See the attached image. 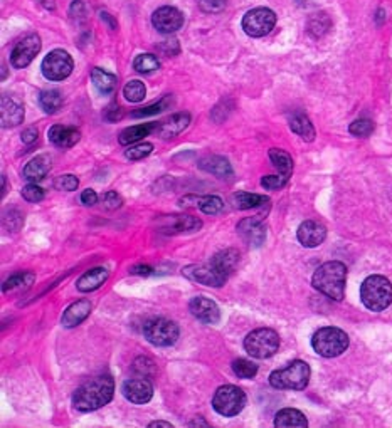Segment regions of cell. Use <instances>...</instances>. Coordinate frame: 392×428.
<instances>
[{"instance_id": "obj_1", "label": "cell", "mask_w": 392, "mask_h": 428, "mask_svg": "<svg viewBox=\"0 0 392 428\" xmlns=\"http://www.w3.org/2000/svg\"><path fill=\"white\" fill-rule=\"evenodd\" d=\"M115 395V380L111 376H98L89 380L72 395V406L81 413L100 410L110 403Z\"/></svg>"}, {"instance_id": "obj_2", "label": "cell", "mask_w": 392, "mask_h": 428, "mask_svg": "<svg viewBox=\"0 0 392 428\" xmlns=\"http://www.w3.org/2000/svg\"><path fill=\"white\" fill-rule=\"evenodd\" d=\"M347 267L340 261H330L322 264L312 278V285L323 296L331 301H342L346 296Z\"/></svg>"}, {"instance_id": "obj_3", "label": "cell", "mask_w": 392, "mask_h": 428, "mask_svg": "<svg viewBox=\"0 0 392 428\" xmlns=\"http://www.w3.org/2000/svg\"><path fill=\"white\" fill-rule=\"evenodd\" d=\"M360 299L369 311L381 313L392 302V284L384 275H369L362 283Z\"/></svg>"}, {"instance_id": "obj_4", "label": "cell", "mask_w": 392, "mask_h": 428, "mask_svg": "<svg viewBox=\"0 0 392 428\" xmlns=\"http://www.w3.org/2000/svg\"><path fill=\"white\" fill-rule=\"evenodd\" d=\"M310 366L305 361L295 360L286 368L274 370L270 375V384L277 390H295L301 391L308 387L310 382Z\"/></svg>"}, {"instance_id": "obj_5", "label": "cell", "mask_w": 392, "mask_h": 428, "mask_svg": "<svg viewBox=\"0 0 392 428\" xmlns=\"http://www.w3.org/2000/svg\"><path fill=\"white\" fill-rule=\"evenodd\" d=\"M312 348L323 358H337L348 348V336L339 328H322L312 338Z\"/></svg>"}, {"instance_id": "obj_6", "label": "cell", "mask_w": 392, "mask_h": 428, "mask_svg": "<svg viewBox=\"0 0 392 428\" xmlns=\"http://www.w3.org/2000/svg\"><path fill=\"white\" fill-rule=\"evenodd\" d=\"M279 348V336L274 330L270 328H260L254 330L244 338V349L251 358L256 360H268L277 354Z\"/></svg>"}, {"instance_id": "obj_7", "label": "cell", "mask_w": 392, "mask_h": 428, "mask_svg": "<svg viewBox=\"0 0 392 428\" xmlns=\"http://www.w3.org/2000/svg\"><path fill=\"white\" fill-rule=\"evenodd\" d=\"M246 393L236 384H224L217 388L213 396V408L222 417H236L246 406Z\"/></svg>"}, {"instance_id": "obj_8", "label": "cell", "mask_w": 392, "mask_h": 428, "mask_svg": "<svg viewBox=\"0 0 392 428\" xmlns=\"http://www.w3.org/2000/svg\"><path fill=\"white\" fill-rule=\"evenodd\" d=\"M179 335V326L170 319L153 318L144 324V336L146 341L153 346H158V348H167V346L175 344Z\"/></svg>"}, {"instance_id": "obj_9", "label": "cell", "mask_w": 392, "mask_h": 428, "mask_svg": "<svg viewBox=\"0 0 392 428\" xmlns=\"http://www.w3.org/2000/svg\"><path fill=\"white\" fill-rule=\"evenodd\" d=\"M184 275L189 280L199 283L202 285H209V287H221L229 279L226 272H222L215 266L213 259L206 264H192V266L185 267Z\"/></svg>"}, {"instance_id": "obj_10", "label": "cell", "mask_w": 392, "mask_h": 428, "mask_svg": "<svg viewBox=\"0 0 392 428\" xmlns=\"http://www.w3.org/2000/svg\"><path fill=\"white\" fill-rule=\"evenodd\" d=\"M72 58L63 49L51 51L41 64L42 74L49 81H64L72 72Z\"/></svg>"}, {"instance_id": "obj_11", "label": "cell", "mask_w": 392, "mask_h": 428, "mask_svg": "<svg viewBox=\"0 0 392 428\" xmlns=\"http://www.w3.org/2000/svg\"><path fill=\"white\" fill-rule=\"evenodd\" d=\"M277 24V14L266 7H258L249 11L243 17V29L251 37H265L273 30Z\"/></svg>"}, {"instance_id": "obj_12", "label": "cell", "mask_w": 392, "mask_h": 428, "mask_svg": "<svg viewBox=\"0 0 392 428\" xmlns=\"http://www.w3.org/2000/svg\"><path fill=\"white\" fill-rule=\"evenodd\" d=\"M41 51V39L37 34H29L23 41H19L11 54V64L15 69H24L32 63L34 58Z\"/></svg>"}, {"instance_id": "obj_13", "label": "cell", "mask_w": 392, "mask_h": 428, "mask_svg": "<svg viewBox=\"0 0 392 428\" xmlns=\"http://www.w3.org/2000/svg\"><path fill=\"white\" fill-rule=\"evenodd\" d=\"M122 391H123L125 398L130 401V403H135V405L148 403L153 396L152 383H150V380L145 378V376L127 380V382L123 383Z\"/></svg>"}, {"instance_id": "obj_14", "label": "cell", "mask_w": 392, "mask_h": 428, "mask_svg": "<svg viewBox=\"0 0 392 428\" xmlns=\"http://www.w3.org/2000/svg\"><path fill=\"white\" fill-rule=\"evenodd\" d=\"M152 24L153 27L162 34H172L177 32L184 24V15L182 12L177 11L175 7L165 6L157 8L152 15Z\"/></svg>"}, {"instance_id": "obj_15", "label": "cell", "mask_w": 392, "mask_h": 428, "mask_svg": "<svg viewBox=\"0 0 392 428\" xmlns=\"http://www.w3.org/2000/svg\"><path fill=\"white\" fill-rule=\"evenodd\" d=\"M238 233L251 247H261L266 240V227L261 217H248L238 223Z\"/></svg>"}, {"instance_id": "obj_16", "label": "cell", "mask_w": 392, "mask_h": 428, "mask_svg": "<svg viewBox=\"0 0 392 428\" xmlns=\"http://www.w3.org/2000/svg\"><path fill=\"white\" fill-rule=\"evenodd\" d=\"M189 309L196 319H199L204 324H217L221 321V311L214 301L208 299L204 296H197L189 302Z\"/></svg>"}, {"instance_id": "obj_17", "label": "cell", "mask_w": 392, "mask_h": 428, "mask_svg": "<svg viewBox=\"0 0 392 428\" xmlns=\"http://www.w3.org/2000/svg\"><path fill=\"white\" fill-rule=\"evenodd\" d=\"M296 237H298V242L303 247L313 249L318 247V245L323 244V240L327 239V228L322 226L320 222H315V220H307L298 227L296 231Z\"/></svg>"}, {"instance_id": "obj_18", "label": "cell", "mask_w": 392, "mask_h": 428, "mask_svg": "<svg viewBox=\"0 0 392 428\" xmlns=\"http://www.w3.org/2000/svg\"><path fill=\"white\" fill-rule=\"evenodd\" d=\"M189 123H191V115L175 113V115L169 116L167 119L160 121V123H157L155 131H157V135L163 138V140H169V138L180 135V133H182L184 129L189 127Z\"/></svg>"}, {"instance_id": "obj_19", "label": "cell", "mask_w": 392, "mask_h": 428, "mask_svg": "<svg viewBox=\"0 0 392 428\" xmlns=\"http://www.w3.org/2000/svg\"><path fill=\"white\" fill-rule=\"evenodd\" d=\"M0 119H2L4 128H12L17 127L24 121V106L20 103H17L15 99L2 96L0 101Z\"/></svg>"}, {"instance_id": "obj_20", "label": "cell", "mask_w": 392, "mask_h": 428, "mask_svg": "<svg viewBox=\"0 0 392 428\" xmlns=\"http://www.w3.org/2000/svg\"><path fill=\"white\" fill-rule=\"evenodd\" d=\"M91 302L88 299H80L76 302H72L71 306H68L66 311H64L61 323L64 328H76L80 326L81 323L84 321L86 318H88L89 314H91Z\"/></svg>"}, {"instance_id": "obj_21", "label": "cell", "mask_w": 392, "mask_h": 428, "mask_svg": "<svg viewBox=\"0 0 392 428\" xmlns=\"http://www.w3.org/2000/svg\"><path fill=\"white\" fill-rule=\"evenodd\" d=\"M202 227V220L191 217V215H170L162 222V228L172 233L196 232Z\"/></svg>"}, {"instance_id": "obj_22", "label": "cell", "mask_w": 392, "mask_h": 428, "mask_svg": "<svg viewBox=\"0 0 392 428\" xmlns=\"http://www.w3.org/2000/svg\"><path fill=\"white\" fill-rule=\"evenodd\" d=\"M47 135H49V141L53 143L54 146H58V148H71L81 138V133L77 131L76 128L61 127V124L51 127Z\"/></svg>"}, {"instance_id": "obj_23", "label": "cell", "mask_w": 392, "mask_h": 428, "mask_svg": "<svg viewBox=\"0 0 392 428\" xmlns=\"http://www.w3.org/2000/svg\"><path fill=\"white\" fill-rule=\"evenodd\" d=\"M110 278V272L106 267H94V269L84 272L80 279H77L76 287L80 292H93L100 289L103 284Z\"/></svg>"}, {"instance_id": "obj_24", "label": "cell", "mask_w": 392, "mask_h": 428, "mask_svg": "<svg viewBox=\"0 0 392 428\" xmlns=\"http://www.w3.org/2000/svg\"><path fill=\"white\" fill-rule=\"evenodd\" d=\"M51 157L49 155H39V157L32 158L24 168L23 175L29 183H39L41 180L46 179V175L51 170Z\"/></svg>"}, {"instance_id": "obj_25", "label": "cell", "mask_w": 392, "mask_h": 428, "mask_svg": "<svg viewBox=\"0 0 392 428\" xmlns=\"http://www.w3.org/2000/svg\"><path fill=\"white\" fill-rule=\"evenodd\" d=\"M274 427L277 428H305L308 427V420L300 410L283 408L274 417Z\"/></svg>"}, {"instance_id": "obj_26", "label": "cell", "mask_w": 392, "mask_h": 428, "mask_svg": "<svg viewBox=\"0 0 392 428\" xmlns=\"http://www.w3.org/2000/svg\"><path fill=\"white\" fill-rule=\"evenodd\" d=\"M199 168L204 171L213 173L219 179H229L232 175V167L226 158L222 157H206L199 162Z\"/></svg>"}, {"instance_id": "obj_27", "label": "cell", "mask_w": 392, "mask_h": 428, "mask_svg": "<svg viewBox=\"0 0 392 428\" xmlns=\"http://www.w3.org/2000/svg\"><path fill=\"white\" fill-rule=\"evenodd\" d=\"M155 127H157V123H145V124H137V127H130V128L123 129L118 136L120 145L127 146V145H133V143L140 141L141 138L148 136L150 133L155 129Z\"/></svg>"}, {"instance_id": "obj_28", "label": "cell", "mask_w": 392, "mask_h": 428, "mask_svg": "<svg viewBox=\"0 0 392 428\" xmlns=\"http://www.w3.org/2000/svg\"><path fill=\"white\" fill-rule=\"evenodd\" d=\"M234 207L239 210H251L258 209V207L268 205L270 198L265 195H258V193H248V192H238L232 197Z\"/></svg>"}, {"instance_id": "obj_29", "label": "cell", "mask_w": 392, "mask_h": 428, "mask_svg": "<svg viewBox=\"0 0 392 428\" xmlns=\"http://www.w3.org/2000/svg\"><path fill=\"white\" fill-rule=\"evenodd\" d=\"M290 128L293 133H296L301 140L313 141L315 140V128H313L312 121H310L305 115H293L290 118Z\"/></svg>"}, {"instance_id": "obj_30", "label": "cell", "mask_w": 392, "mask_h": 428, "mask_svg": "<svg viewBox=\"0 0 392 428\" xmlns=\"http://www.w3.org/2000/svg\"><path fill=\"white\" fill-rule=\"evenodd\" d=\"M184 200L194 202L192 203L194 207H197V209H199L201 212H204V214H208V215L219 214V212H221L222 207H224V203H222L221 198L215 197V195H206V197L189 195V197H185Z\"/></svg>"}, {"instance_id": "obj_31", "label": "cell", "mask_w": 392, "mask_h": 428, "mask_svg": "<svg viewBox=\"0 0 392 428\" xmlns=\"http://www.w3.org/2000/svg\"><path fill=\"white\" fill-rule=\"evenodd\" d=\"M213 261L215 266L219 267V269H221L222 272H226L227 275H231L239 262V252L236 249L221 250V252L215 254V256L213 257Z\"/></svg>"}, {"instance_id": "obj_32", "label": "cell", "mask_w": 392, "mask_h": 428, "mask_svg": "<svg viewBox=\"0 0 392 428\" xmlns=\"http://www.w3.org/2000/svg\"><path fill=\"white\" fill-rule=\"evenodd\" d=\"M91 81L94 88L100 91L101 94H110L113 93L116 88V77L110 72L103 71L101 67H94L91 71Z\"/></svg>"}, {"instance_id": "obj_33", "label": "cell", "mask_w": 392, "mask_h": 428, "mask_svg": "<svg viewBox=\"0 0 392 428\" xmlns=\"http://www.w3.org/2000/svg\"><path fill=\"white\" fill-rule=\"evenodd\" d=\"M34 284V274L32 272H20V274L12 275L8 278L2 285L4 294L7 292H17V291H25Z\"/></svg>"}, {"instance_id": "obj_34", "label": "cell", "mask_w": 392, "mask_h": 428, "mask_svg": "<svg viewBox=\"0 0 392 428\" xmlns=\"http://www.w3.org/2000/svg\"><path fill=\"white\" fill-rule=\"evenodd\" d=\"M39 105H41V108L46 111L47 115L58 113V111L63 108L61 93L56 89L42 91V93L39 94Z\"/></svg>"}, {"instance_id": "obj_35", "label": "cell", "mask_w": 392, "mask_h": 428, "mask_svg": "<svg viewBox=\"0 0 392 428\" xmlns=\"http://www.w3.org/2000/svg\"><path fill=\"white\" fill-rule=\"evenodd\" d=\"M270 160L273 162V165L278 168L279 173L285 176H291L293 173V160L290 155L286 153V151L273 148L270 150Z\"/></svg>"}, {"instance_id": "obj_36", "label": "cell", "mask_w": 392, "mask_h": 428, "mask_svg": "<svg viewBox=\"0 0 392 428\" xmlns=\"http://www.w3.org/2000/svg\"><path fill=\"white\" fill-rule=\"evenodd\" d=\"M172 103H174V96L172 94H167V96H163L160 101L153 103V105L140 108V110L133 111L132 116L133 118H146V116H153L162 113V111H165L167 108L172 106Z\"/></svg>"}, {"instance_id": "obj_37", "label": "cell", "mask_w": 392, "mask_h": 428, "mask_svg": "<svg viewBox=\"0 0 392 428\" xmlns=\"http://www.w3.org/2000/svg\"><path fill=\"white\" fill-rule=\"evenodd\" d=\"M158 67H160V63H158L157 56L153 54H140L133 60V69L140 74H150V72L157 71Z\"/></svg>"}, {"instance_id": "obj_38", "label": "cell", "mask_w": 392, "mask_h": 428, "mask_svg": "<svg viewBox=\"0 0 392 428\" xmlns=\"http://www.w3.org/2000/svg\"><path fill=\"white\" fill-rule=\"evenodd\" d=\"M232 371L238 378L251 380L258 375V365L249 360H244V358H239V360L232 361Z\"/></svg>"}, {"instance_id": "obj_39", "label": "cell", "mask_w": 392, "mask_h": 428, "mask_svg": "<svg viewBox=\"0 0 392 428\" xmlns=\"http://www.w3.org/2000/svg\"><path fill=\"white\" fill-rule=\"evenodd\" d=\"M123 96L128 99L130 103H140L144 101L146 96V88L145 84L139 79H133L130 83L125 84L123 88Z\"/></svg>"}, {"instance_id": "obj_40", "label": "cell", "mask_w": 392, "mask_h": 428, "mask_svg": "<svg viewBox=\"0 0 392 428\" xmlns=\"http://www.w3.org/2000/svg\"><path fill=\"white\" fill-rule=\"evenodd\" d=\"M348 131H350V135H354L357 138H367L369 135H372L374 131V123L367 118H360L355 119L354 123L348 127Z\"/></svg>"}, {"instance_id": "obj_41", "label": "cell", "mask_w": 392, "mask_h": 428, "mask_svg": "<svg viewBox=\"0 0 392 428\" xmlns=\"http://www.w3.org/2000/svg\"><path fill=\"white\" fill-rule=\"evenodd\" d=\"M152 151H153L152 143H139V145H132L130 148L125 151V157L137 162V160H144L145 157H148Z\"/></svg>"}, {"instance_id": "obj_42", "label": "cell", "mask_w": 392, "mask_h": 428, "mask_svg": "<svg viewBox=\"0 0 392 428\" xmlns=\"http://www.w3.org/2000/svg\"><path fill=\"white\" fill-rule=\"evenodd\" d=\"M288 179H290V176L282 175V173H279V175L263 176V179H261V187L266 188V190H279V188H283L288 183Z\"/></svg>"}, {"instance_id": "obj_43", "label": "cell", "mask_w": 392, "mask_h": 428, "mask_svg": "<svg viewBox=\"0 0 392 428\" xmlns=\"http://www.w3.org/2000/svg\"><path fill=\"white\" fill-rule=\"evenodd\" d=\"M77 185H80V180H77L75 175H71V173L58 176L54 181V187L58 190H64V192H75Z\"/></svg>"}, {"instance_id": "obj_44", "label": "cell", "mask_w": 392, "mask_h": 428, "mask_svg": "<svg viewBox=\"0 0 392 428\" xmlns=\"http://www.w3.org/2000/svg\"><path fill=\"white\" fill-rule=\"evenodd\" d=\"M23 197L29 203H37L44 198V190L37 187V183H29L27 187L23 188Z\"/></svg>"}, {"instance_id": "obj_45", "label": "cell", "mask_w": 392, "mask_h": 428, "mask_svg": "<svg viewBox=\"0 0 392 428\" xmlns=\"http://www.w3.org/2000/svg\"><path fill=\"white\" fill-rule=\"evenodd\" d=\"M101 203H103V209L105 210H116L122 207L123 200L116 192H106V193H103Z\"/></svg>"}, {"instance_id": "obj_46", "label": "cell", "mask_w": 392, "mask_h": 428, "mask_svg": "<svg viewBox=\"0 0 392 428\" xmlns=\"http://www.w3.org/2000/svg\"><path fill=\"white\" fill-rule=\"evenodd\" d=\"M226 4L227 0H199V6L204 12H221Z\"/></svg>"}, {"instance_id": "obj_47", "label": "cell", "mask_w": 392, "mask_h": 428, "mask_svg": "<svg viewBox=\"0 0 392 428\" xmlns=\"http://www.w3.org/2000/svg\"><path fill=\"white\" fill-rule=\"evenodd\" d=\"M123 118V110L122 106L118 105H111L108 110L105 111V119L110 121V123H116L118 119Z\"/></svg>"}, {"instance_id": "obj_48", "label": "cell", "mask_w": 392, "mask_h": 428, "mask_svg": "<svg viewBox=\"0 0 392 428\" xmlns=\"http://www.w3.org/2000/svg\"><path fill=\"white\" fill-rule=\"evenodd\" d=\"M81 202H83V205H86V207L96 205V203H98V193L91 188H86L84 192L81 193Z\"/></svg>"}, {"instance_id": "obj_49", "label": "cell", "mask_w": 392, "mask_h": 428, "mask_svg": "<svg viewBox=\"0 0 392 428\" xmlns=\"http://www.w3.org/2000/svg\"><path fill=\"white\" fill-rule=\"evenodd\" d=\"M37 136L39 133L36 128H25L23 135H20V140H23V143H25V145H32V143L37 140Z\"/></svg>"}, {"instance_id": "obj_50", "label": "cell", "mask_w": 392, "mask_h": 428, "mask_svg": "<svg viewBox=\"0 0 392 428\" xmlns=\"http://www.w3.org/2000/svg\"><path fill=\"white\" fill-rule=\"evenodd\" d=\"M130 272L137 275H150V274H153V269L150 266H135V267H132Z\"/></svg>"}, {"instance_id": "obj_51", "label": "cell", "mask_w": 392, "mask_h": 428, "mask_svg": "<svg viewBox=\"0 0 392 428\" xmlns=\"http://www.w3.org/2000/svg\"><path fill=\"white\" fill-rule=\"evenodd\" d=\"M101 19L105 20V22H108L110 24V29H116V22H115V19L113 17H111L110 14H108V12H101Z\"/></svg>"}, {"instance_id": "obj_52", "label": "cell", "mask_w": 392, "mask_h": 428, "mask_svg": "<svg viewBox=\"0 0 392 428\" xmlns=\"http://www.w3.org/2000/svg\"><path fill=\"white\" fill-rule=\"evenodd\" d=\"M150 428H157V427H165V428H172V423H167V422H152L148 425Z\"/></svg>"}, {"instance_id": "obj_53", "label": "cell", "mask_w": 392, "mask_h": 428, "mask_svg": "<svg viewBox=\"0 0 392 428\" xmlns=\"http://www.w3.org/2000/svg\"><path fill=\"white\" fill-rule=\"evenodd\" d=\"M189 425H191V427H194V425H202V427H209V423H206L204 420H194V422H191V423H189Z\"/></svg>"}]
</instances>
